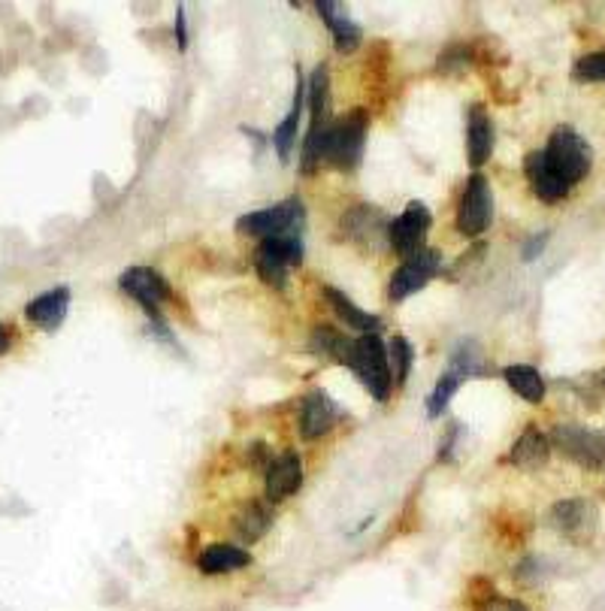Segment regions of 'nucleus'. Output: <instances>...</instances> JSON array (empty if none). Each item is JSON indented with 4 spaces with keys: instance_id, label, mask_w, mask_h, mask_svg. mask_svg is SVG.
<instances>
[{
    "instance_id": "obj_19",
    "label": "nucleus",
    "mask_w": 605,
    "mask_h": 611,
    "mask_svg": "<svg viewBox=\"0 0 605 611\" xmlns=\"http://www.w3.org/2000/svg\"><path fill=\"white\" fill-rule=\"evenodd\" d=\"M324 300H327V306L333 309V315H339V321L348 324L351 330H357L360 336L379 333V327H382L379 315H373V312H367V309H360L357 303H351L339 288H324Z\"/></svg>"
},
{
    "instance_id": "obj_26",
    "label": "nucleus",
    "mask_w": 605,
    "mask_h": 611,
    "mask_svg": "<svg viewBox=\"0 0 605 611\" xmlns=\"http://www.w3.org/2000/svg\"><path fill=\"white\" fill-rule=\"evenodd\" d=\"M448 373H454L457 379H472L484 373V357L475 339H463L451 348V363H448Z\"/></svg>"
},
{
    "instance_id": "obj_25",
    "label": "nucleus",
    "mask_w": 605,
    "mask_h": 611,
    "mask_svg": "<svg viewBox=\"0 0 605 611\" xmlns=\"http://www.w3.org/2000/svg\"><path fill=\"white\" fill-rule=\"evenodd\" d=\"M351 348H354V339H348L345 333L327 327V324H318L312 330V351L324 360H333V363H342L348 366V357H351Z\"/></svg>"
},
{
    "instance_id": "obj_11",
    "label": "nucleus",
    "mask_w": 605,
    "mask_h": 611,
    "mask_svg": "<svg viewBox=\"0 0 605 611\" xmlns=\"http://www.w3.org/2000/svg\"><path fill=\"white\" fill-rule=\"evenodd\" d=\"M494 155V121L481 103L469 106L466 115V161L478 173Z\"/></svg>"
},
{
    "instance_id": "obj_13",
    "label": "nucleus",
    "mask_w": 605,
    "mask_h": 611,
    "mask_svg": "<svg viewBox=\"0 0 605 611\" xmlns=\"http://www.w3.org/2000/svg\"><path fill=\"white\" fill-rule=\"evenodd\" d=\"M67 309H70V288H67V285H58V288H52V291L34 297V300L25 306V318H28L37 330H43V333H55V330L64 324Z\"/></svg>"
},
{
    "instance_id": "obj_4",
    "label": "nucleus",
    "mask_w": 605,
    "mask_h": 611,
    "mask_svg": "<svg viewBox=\"0 0 605 611\" xmlns=\"http://www.w3.org/2000/svg\"><path fill=\"white\" fill-rule=\"evenodd\" d=\"M306 224V206L297 197H288L276 206L246 212L236 221V230L242 236H255V239H276V236H300Z\"/></svg>"
},
{
    "instance_id": "obj_29",
    "label": "nucleus",
    "mask_w": 605,
    "mask_h": 611,
    "mask_svg": "<svg viewBox=\"0 0 605 611\" xmlns=\"http://www.w3.org/2000/svg\"><path fill=\"white\" fill-rule=\"evenodd\" d=\"M460 382H463V379H457L454 373H445V376L436 382L433 394L427 397V415H430V418H439V415L448 412V406H451V400H454Z\"/></svg>"
},
{
    "instance_id": "obj_12",
    "label": "nucleus",
    "mask_w": 605,
    "mask_h": 611,
    "mask_svg": "<svg viewBox=\"0 0 605 611\" xmlns=\"http://www.w3.org/2000/svg\"><path fill=\"white\" fill-rule=\"evenodd\" d=\"M551 527L566 539H587L596 530V509L587 500H560L551 509Z\"/></svg>"
},
{
    "instance_id": "obj_34",
    "label": "nucleus",
    "mask_w": 605,
    "mask_h": 611,
    "mask_svg": "<svg viewBox=\"0 0 605 611\" xmlns=\"http://www.w3.org/2000/svg\"><path fill=\"white\" fill-rule=\"evenodd\" d=\"M10 345H13V339H10V330L0 324V354H7L10 351Z\"/></svg>"
},
{
    "instance_id": "obj_5",
    "label": "nucleus",
    "mask_w": 605,
    "mask_h": 611,
    "mask_svg": "<svg viewBox=\"0 0 605 611\" xmlns=\"http://www.w3.org/2000/svg\"><path fill=\"white\" fill-rule=\"evenodd\" d=\"M118 288L125 291L131 300H137L143 306V312L149 315V321L155 327H161V333L170 339V330L164 324L161 306L173 297V291H170V282L158 270H152V267H131V270H125V273L118 276Z\"/></svg>"
},
{
    "instance_id": "obj_2",
    "label": "nucleus",
    "mask_w": 605,
    "mask_h": 611,
    "mask_svg": "<svg viewBox=\"0 0 605 611\" xmlns=\"http://www.w3.org/2000/svg\"><path fill=\"white\" fill-rule=\"evenodd\" d=\"M348 370L363 382V388H367L379 403L391 400L394 379H391V366H388V345L382 342L379 333H367V336L354 339Z\"/></svg>"
},
{
    "instance_id": "obj_31",
    "label": "nucleus",
    "mask_w": 605,
    "mask_h": 611,
    "mask_svg": "<svg viewBox=\"0 0 605 611\" xmlns=\"http://www.w3.org/2000/svg\"><path fill=\"white\" fill-rule=\"evenodd\" d=\"M478 611H530L521 599H509V596H488L478 602Z\"/></svg>"
},
{
    "instance_id": "obj_21",
    "label": "nucleus",
    "mask_w": 605,
    "mask_h": 611,
    "mask_svg": "<svg viewBox=\"0 0 605 611\" xmlns=\"http://www.w3.org/2000/svg\"><path fill=\"white\" fill-rule=\"evenodd\" d=\"M270 527H273V509L270 503H261V500L246 503L233 518V533L239 542H258L267 536Z\"/></svg>"
},
{
    "instance_id": "obj_8",
    "label": "nucleus",
    "mask_w": 605,
    "mask_h": 611,
    "mask_svg": "<svg viewBox=\"0 0 605 611\" xmlns=\"http://www.w3.org/2000/svg\"><path fill=\"white\" fill-rule=\"evenodd\" d=\"M439 270H442V255H439L436 249H427V246H424L421 252L409 255V258L403 261V267L391 276L388 297H391L394 303L409 300L412 294L424 291V285H427Z\"/></svg>"
},
{
    "instance_id": "obj_17",
    "label": "nucleus",
    "mask_w": 605,
    "mask_h": 611,
    "mask_svg": "<svg viewBox=\"0 0 605 611\" xmlns=\"http://www.w3.org/2000/svg\"><path fill=\"white\" fill-rule=\"evenodd\" d=\"M524 173H527V182L533 188V194L542 200V203H560L572 188L548 167L542 149L539 152H530L527 155V164H524Z\"/></svg>"
},
{
    "instance_id": "obj_16",
    "label": "nucleus",
    "mask_w": 605,
    "mask_h": 611,
    "mask_svg": "<svg viewBox=\"0 0 605 611\" xmlns=\"http://www.w3.org/2000/svg\"><path fill=\"white\" fill-rule=\"evenodd\" d=\"M252 566V554L239 545H230V542H215V545H206L200 554H197V569L203 575H230V572H239Z\"/></svg>"
},
{
    "instance_id": "obj_18",
    "label": "nucleus",
    "mask_w": 605,
    "mask_h": 611,
    "mask_svg": "<svg viewBox=\"0 0 605 611\" xmlns=\"http://www.w3.org/2000/svg\"><path fill=\"white\" fill-rule=\"evenodd\" d=\"M551 457V436H545L536 424H527L509 451V463L518 469H542Z\"/></svg>"
},
{
    "instance_id": "obj_10",
    "label": "nucleus",
    "mask_w": 605,
    "mask_h": 611,
    "mask_svg": "<svg viewBox=\"0 0 605 611\" xmlns=\"http://www.w3.org/2000/svg\"><path fill=\"white\" fill-rule=\"evenodd\" d=\"M303 484V460L297 451H282L270 457L267 466V503L279 506L282 500L294 497Z\"/></svg>"
},
{
    "instance_id": "obj_3",
    "label": "nucleus",
    "mask_w": 605,
    "mask_h": 611,
    "mask_svg": "<svg viewBox=\"0 0 605 611\" xmlns=\"http://www.w3.org/2000/svg\"><path fill=\"white\" fill-rule=\"evenodd\" d=\"M548 167L572 188L578 185L587 173H590V164H593V152L587 146V140L575 131V128H554L551 137H548V146L542 149Z\"/></svg>"
},
{
    "instance_id": "obj_1",
    "label": "nucleus",
    "mask_w": 605,
    "mask_h": 611,
    "mask_svg": "<svg viewBox=\"0 0 605 611\" xmlns=\"http://www.w3.org/2000/svg\"><path fill=\"white\" fill-rule=\"evenodd\" d=\"M370 134V115L367 109H351L342 118L327 121L324 128L309 131L300 146V173L312 176L321 164H330L336 170H354L363 158Z\"/></svg>"
},
{
    "instance_id": "obj_23",
    "label": "nucleus",
    "mask_w": 605,
    "mask_h": 611,
    "mask_svg": "<svg viewBox=\"0 0 605 611\" xmlns=\"http://www.w3.org/2000/svg\"><path fill=\"white\" fill-rule=\"evenodd\" d=\"M503 379H506V385L521 397V400H527V403H542L545 400V379H542V373L536 370V366H530V363H509L506 370H503Z\"/></svg>"
},
{
    "instance_id": "obj_24",
    "label": "nucleus",
    "mask_w": 605,
    "mask_h": 611,
    "mask_svg": "<svg viewBox=\"0 0 605 611\" xmlns=\"http://www.w3.org/2000/svg\"><path fill=\"white\" fill-rule=\"evenodd\" d=\"M306 103H309V131L324 128L327 125V106H330V70H327V64H318L315 73L309 76Z\"/></svg>"
},
{
    "instance_id": "obj_14",
    "label": "nucleus",
    "mask_w": 605,
    "mask_h": 611,
    "mask_svg": "<svg viewBox=\"0 0 605 611\" xmlns=\"http://www.w3.org/2000/svg\"><path fill=\"white\" fill-rule=\"evenodd\" d=\"M336 418H339L336 403H333L324 391H312V394L303 400L300 412H297V430H300L303 439L312 442V439H321V436L336 424Z\"/></svg>"
},
{
    "instance_id": "obj_33",
    "label": "nucleus",
    "mask_w": 605,
    "mask_h": 611,
    "mask_svg": "<svg viewBox=\"0 0 605 611\" xmlns=\"http://www.w3.org/2000/svg\"><path fill=\"white\" fill-rule=\"evenodd\" d=\"M188 22H185V7H176V49L179 52H185L188 49V28H185Z\"/></svg>"
},
{
    "instance_id": "obj_9",
    "label": "nucleus",
    "mask_w": 605,
    "mask_h": 611,
    "mask_svg": "<svg viewBox=\"0 0 605 611\" xmlns=\"http://www.w3.org/2000/svg\"><path fill=\"white\" fill-rule=\"evenodd\" d=\"M433 218H430V209L421 203V200H412L388 227V242H391V249L397 255H415L424 249V236L430 230Z\"/></svg>"
},
{
    "instance_id": "obj_27",
    "label": "nucleus",
    "mask_w": 605,
    "mask_h": 611,
    "mask_svg": "<svg viewBox=\"0 0 605 611\" xmlns=\"http://www.w3.org/2000/svg\"><path fill=\"white\" fill-rule=\"evenodd\" d=\"M412 363H415V348L406 336H394L388 342V366H391V379L394 385H406L409 373H412Z\"/></svg>"
},
{
    "instance_id": "obj_30",
    "label": "nucleus",
    "mask_w": 605,
    "mask_h": 611,
    "mask_svg": "<svg viewBox=\"0 0 605 611\" xmlns=\"http://www.w3.org/2000/svg\"><path fill=\"white\" fill-rule=\"evenodd\" d=\"M575 79L581 82H605V52H590L575 61Z\"/></svg>"
},
{
    "instance_id": "obj_6",
    "label": "nucleus",
    "mask_w": 605,
    "mask_h": 611,
    "mask_svg": "<svg viewBox=\"0 0 605 611\" xmlns=\"http://www.w3.org/2000/svg\"><path fill=\"white\" fill-rule=\"evenodd\" d=\"M494 221V194H491V182L484 179L481 173H469L460 206H457V230L466 239L481 236L484 230L491 227Z\"/></svg>"
},
{
    "instance_id": "obj_32",
    "label": "nucleus",
    "mask_w": 605,
    "mask_h": 611,
    "mask_svg": "<svg viewBox=\"0 0 605 611\" xmlns=\"http://www.w3.org/2000/svg\"><path fill=\"white\" fill-rule=\"evenodd\" d=\"M545 246H548V233H536V236H530L521 246V258L524 261H536L539 252H545Z\"/></svg>"
},
{
    "instance_id": "obj_22",
    "label": "nucleus",
    "mask_w": 605,
    "mask_h": 611,
    "mask_svg": "<svg viewBox=\"0 0 605 611\" xmlns=\"http://www.w3.org/2000/svg\"><path fill=\"white\" fill-rule=\"evenodd\" d=\"M382 218H385V215H382L379 209H373V206H354V209L345 212V221H342V224H345V230H348L351 239L370 242V246H376L379 233L388 236V227H391V224H385Z\"/></svg>"
},
{
    "instance_id": "obj_15",
    "label": "nucleus",
    "mask_w": 605,
    "mask_h": 611,
    "mask_svg": "<svg viewBox=\"0 0 605 611\" xmlns=\"http://www.w3.org/2000/svg\"><path fill=\"white\" fill-rule=\"evenodd\" d=\"M306 91H309V82L303 79V70H297V88H294V103L288 109V115L279 121V128L273 134V149L279 155V161L285 164L297 146V134H300V118H303V103H306Z\"/></svg>"
},
{
    "instance_id": "obj_28",
    "label": "nucleus",
    "mask_w": 605,
    "mask_h": 611,
    "mask_svg": "<svg viewBox=\"0 0 605 611\" xmlns=\"http://www.w3.org/2000/svg\"><path fill=\"white\" fill-rule=\"evenodd\" d=\"M255 270H258V276H261V282H267L270 288H276V291H285L288 288V276H291V267L282 261V258H276L273 252H267V249H258V261H255Z\"/></svg>"
},
{
    "instance_id": "obj_20",
    "label": "nucleus",
    "mask_w": 605,
    "mask_h": 611,
    "mask_svg": "<svg viewBox=\"0 0 605 611\" xmlns=\"http://www.w3.org/2000/svg\"><path fill=\"white\" fill-rule=\"evenodd\" d=\"M315 10H318V16L324 19V25L330 28V34H333V43H336V49L342 52V55H348V52H354L357 46H360V40H363V31H360V25L357 22H351L336 4H324V0H318L315 4Z\"/></svg>"
},
{
    "instance_id": "obj_7",
    "label": "nucleus",
    "mask_w": 605,
    "mask_h": 611,
    "mask_svg": "<svg viewBox=\"0 0 605 611\" xmlns=\"http://www.w3.org/2000/svg\"><path fill=\"white\" fill-rule=\"evenodd\" d=\"M551 442L557 445V451H563L578 466H584L590 472L605 469V430H587V427H575V424H560V427H554Z\"/></svg>"
}]
</instances>
